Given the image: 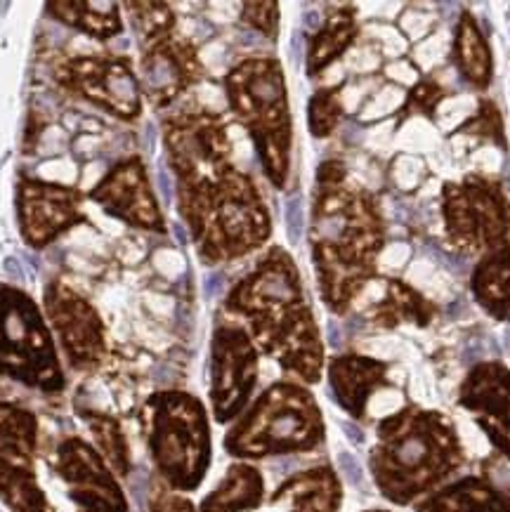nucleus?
Listing matches in <instances>:
<instances>
[{
  "instance_id": "obj_1",
  "label": "nucleus",
  "mask_w": 510,
  "mask_h": 512,
  "mask_svg": "<svg viewBox=\"0 0 510 512\" xmlns=\"http://www.w3.org/2000/svg\"><path fill=\"white\" fill-rule=\"evenodd\" d=\"M232 310L253 321L255 336L286 371L307 383L319 380L322 345L310 310L300 303L296 267L284 251H272L244 284L227 300Z\"/></svg>"
},
{
  "instance_id": "obj_2",
  "label": "nucleus",
  "mask_w": 510,
  "mask_h": 512,
  "mask_svg": "<svg viewBox=\"0 0 510 512\" xmlns=\"http://www.w3.org/2000/svg\"><path fill=\"white\" fill-rule=\"evenodd\" d=\"M180 210L206 260L251 251L267 234V215L251 182L239 173L180 175Z\"/></svg>"
},
{
  "instance_id": "obj_3",
  "label": "nucleus",
  "mask_w": 510,
  "mask_h": 512,
  "mask_svg": "<svg viewBox=\"0 0 510 512\" xmlns=\"http://www.w3.org/2000/svg\"><path fill=\"white\" fill-rule=\"evenodd\" d=\"M0 376L43 395L67 390L48 319L29 293L12 284H0Z\"/></svg>"
},
{
  "instance_id": "obj_4",
  "label": "nucleus",
  "mask_w": 510,
  "mask_h": 512,
  "mask_svg": "<svg viewBox=\"0 0 510 512\" xmlns=\"http://www.w3.org/2000/svg\"><path fill=\"white\" fill-rule=\"evenodd\" d=\"M147 444L168 487L192 491L211 463V432L204 406L185 392H156L145 404Z\"/></svg>"
},
{
  "instance_id": "obj_5",
  "label": "nucleus",
  "mask_w": 510,
  "mask_h": 512,
  "mask_svg": "<svg viewBox=\"0 0 510 512\" xmlns=\"http://www.w3.org/2000/svg\"><path fill=\"white\" fill-rule=\"evenodd\" d=\"M227 97L246 123L265 173L272 177L274 185H284L289 173L291 118L286 109L281 67L272 59L241 64L227 78Z\"/></svg>"
},
{
  "instance_id": "obj_6",
  "label": "nucleus",
  "mask_w": 510,
  "mask_h": 512,
  "mask_svg": "<svg viewBox=\"0 0 510 512\" xmlns=\"http://www.w3.org/2000/svg\"><path fill=\"white\" fill-rule=\"evenodd\" d=\"M322 437V416L310 392L291 383H277L227 435L225 446L232 456L263 458L312 449Z\"/></svg>"
},
{
  "instance_id": "obj_7",
  "label": "nucleus",
  "mask_w": 510,
  "mask_h": 512,
  "mask_svg": "<svg viewBox=\"0 0 510 512\" xmlns=\"http://www.w3.org/2000/svg\"><path fill=\"white\" fill-rule=\"evenodd\" d=\"M52 81L64 93L119 121L142 114V85L128 57L71 55L52 67Z\"/></svg>"
},
{
  "instance_id": "obj_8",
  "label": "nucleus",
  "mask_w": 510,
  "mask_h": 512,
  "mask_svg": "<svg viewBox=\"0 0 510 512\" xmlns=\"http://www.w3.org/2000/svg\"><path fill=\"white\" fill-rule=\"evenodd\" d=\"M43 314L67 364L78 373L97 371L107 359V326L97 307L64 279L43 288Z\"/></svg>"
},
{
  "instance_id": "obj_9",
  "label": "nucleus",
  "mask_w": 510,
  "mask_h": 512,
  "mask_svg": "<svg viewBox=\"0 0 510 512\" xmlns=\"http://www.w3.org/2000/svg\"><path fill=\"white\" fill-rule=\"evenodd\" d=\"M81 189L43 177L19 175L15 187V215L22 241L34 251H43L60 236L85 222Z\"/></svg>"
},
{
  "instance_id": "obj_10",
  "label": "nucleus",
  "mask_w": 510,
  "mask_h": 512,
  "mask_svg": "<svg viewBox=\"0 0 510 512\" xmlns=\"http://www.w3.org/2000/svg\"><path fill=\"white\" fill-rule=\"evenodd\" d=\"M52 468L81 512H130L116 472L85 439H62L52 456Z\"/></svg>"
},
{
  "instance_id": "obj_11",
  "label": "nucleus",
  "mask_w": 510,
  "mask_h": 512,
  "mask_svg": "<svg viewBox=\"0 0 510 512\" xmlns=\"http://www.w3.org/2000/svg\"><path fill=\"white\" fill-rule=\"evenodd\" d=\"M85 199L102 208L104 215L123 225L145 229V232H166L161 208L149 185V175L140 156H126L104 173Z\"/></svg>"
},
{
  "instance_id": "obj_12",
  "label": "nucleus",
  "mask_w": 510,
  "mask_h": 512,
  "mask_svg": "<svg viewBox=\"0 0 510 512\" xmlns=\"http://www.w3.org/2000/svg\"><path fill=\"white\" fill-rule=\"evenodd\" d=\"M36 449V413L0 399V501L10 510L41 487L36 477Z\"/></svg>"
},
{
  "instance_id": "obj_13",
  "label": "nucleus",
  "mask_w": 510,
  "mask_h": 512,
  "mask_svg": "<svg viewBox=\"0 0 510 512\" xmlns=\"http://www.w3.org/2000/svg\"><path fill=\"white\" fill-rule=\"evenodd\" d=\"M258 378V354L244 331L222 326L213 338L211 399L220 423L237 416L251 397Z\"/></svg>"
},
{
  "instance_id": "obj_14",
  "label": "nucleus",
  "mask_w": 510,
  "mask_h": 512,
  "mask_svg": "<svg viewBox=\"0 0 510 512\" xmlns=\"http://www.w3.org/2000/svg\"><path fill=\"white\" fill-rule=\"evenodd\" d=\"M192 76V52H189L187 45L170 41L166 36L142 45L140 85L142 93L156 107H163V104L173 100Z\"/></svg>"
},
{
  "instance_id": "obj_15",
  "label": "nucleus",
  "mask_w": 510,
  "mask_h": 512,
  "mask_svg": "<svg viewBox=\"0 0 510 512\" xmlns=\"http://www.w3.org/2000/svg\"><path fill=\"white\" fill-rule=\"evenodd\" d=\"M48 17L78 31V34L107 43L123 34L121 8L116 3H97V0H71V3H48Z\"/></svg>"
},
{
  "instance_id": "obj_16",
  "label": "nucleus",
  "mask_w": 510,
  "mask_h": 512,
  "mask_svg": "<svg viewBox=\"0 0 510 512\" xmlns=\"http://www.w3.org/2000/svg\"><path fill=\"white\" fill-rule=\"evenodd\" d=\"M473 411L487 416V430L501 449L510 454V378L501 369H487L473 383V395L463 397Z\"/></svg>"
},
{
  "instance_id": "obj_17",
  "label": "nucleus",
  "mask_w": 510,
  "mask_h": 512,
  "mask_svg": "<svg viewBox=\"0 0 510 512\" xmlns=\"http://www.w3.org/2000/svg\"><path fill=\"white\" fill-rule=\"evenodd\" d=\"M279 501L289 503V512H336L340 489L329 470H310L286 482L274 494V503Z\"/></svg>"
},
{
  "instance_id": "obj_18",
  "label": "nucleus",
  "mask_w": 510,
  "mask_h": 512,
  "mask_svg": "<svg viewBox=\"0 0 510 512\" xmlns=\"http://www.w3.org/2000/svg\"><path fill=\"white\" fill-rule=\"evenodd\" d=\"M263 501V477L251 465H232L227 477L201 503V512H251Z\"/></svg>"
},
{
  "instance_id": "obj_19",
  "label": "nucleus",
  "mask_w": 510,
  "mask_h": 512,
  "mask_svg": "<svg viewBox=\"0 0 510 512\" xmlns=\"http://www.w3.org/2000/svg\"><path fill=\"white\" fill-rule=\"evenodd\" d=\"M81 418L88 425L90 435H93L95 449L116 475L123 477L130 472V451L128 439L123 432L121 423L111 413L102 411H81Z\"/></svg>"
},
{
  "instance_id": "obj_20",
  "label": "nucleus",
  "mask_w": 510,
  "mask_h": 512,
  "mask_svg": "<svg viewBox=\"0 0 510 512\" xmlns=\"http://www.w3.org/2000/svg\"><path fill=\"white\" fill-rule=\"evenodd\" d=\"M371 364L359 359H336L331 364V387L338 402L352 416H362L366 392L371 387Z\"/></svg>"
},
{
  "instance_id": "obj_21",
  "label": "nucleus",
  "mask_w": 510,
  "mask_h": 512,
  "mask_svg": "<svg viewBox=\"0 0 510 512\" xmlns=\"http://www.w3.org/2000/svg\"><path fill=\"white\" fill-rule=\"evenodd\" d=\"M126 8L142 45L166 36L173 26V12L163 3H128Z\"/></svg>"
},
{
  "instance_id": "obj_22",
  "label": "nucleus",
  "mask_w": 510,
  "mask_h": 512,
  "mask_svg": "<svg viewBox=\"0 0 510 512\" xmlns=\"http://www.w3.org/2000/svg\"><path fill=\"white\" fill-rule=\"evenodd\" d=\"M348 38L350 29L348 24H343V19H333V22L326 24V29L317 36V41L310 50V74H315V71L326 67V64L338 55L340 48L348 43Z\"/></svg>"
},
{
  "instance_id": "obj_23",
  "label": "nucleus",
  "mask_w": 510,
  "mask_h": 512,
  "mask_svg": "<svg viewBox=\"0 0 510 512\" xmlns=\"http://www.w3.org/2000/svg\"><path fill=\"white\" fill-rule=\"evenodd\" d=\"M336 118H338V104L336 97L329 90H322L312 97L310 102V130L312 135L324 137L331 133V128L336 126Z\"/></svg>"
},
{
  "instance_id": "obj_24",
  "label": "nucleus",
  "mask_w": 510,
  "mask_h": 512,
  "mask_svg": "<svg viewBox=\"0 0 510 512\" xmlns=\"http://www.w3.org/2000/svg\"><path fill=\"white\" fill-rule=\"evenodd\" d=\"M428 461V439L411 435L404 437L400 444H397V463L407 465V468H416Z\"/></svg>"
},
{
  "instance_id": "obj_25",
  "label": "nucleus",
  "mask_w": 510,
  "mask_h": 512,
  "mask_svg": "<svg viewBox=\"0 0 510 512\" xmlns=\"http://www.w3.org/2000/svg\"><path fill=\"white\" fill-rule=\"evenodd\" d=\"M246 19L253 26H258L265 36H277V5L263 3V5H246Z\"/></svg>"
},
{
  "instance_id": "obj_26",
  "label": "nucleus",
  "mask_w": 510,
  "mask_h": 512,
  "mask_svg": "<svg viewBox=\"0 0 510 512\" xmlns=\"http://www.w3.org/2000/svg\"><path fill=\"white\" fill-rule=\"evenodd\" d=\"M152 512H194V505L187 498L170 494L166 489H154L152 501H149Z\"/></svg>"
},
{
  "instance_id": "obj_27",
  "label": "nucleus",
  "mask_w": 510,
  "mask_h": 512,
  "mask_svg": "<svg viewBox=\"0 0 510 512\" xmlns=\"http://www.w3.org/2000/svg\"><path fill=\"white\" fill-rule=\"evenodd\" d=\"M12 512H55L52 510V505L48 501V496H45V491L38 487L31 491L29 496H24L22 501H19Z\"/></svg>"
},
{
  "instance_id": "obj_28",
  "label": "nucleus",
  "mask_w": 510,
  "mask_h": 512,
  "mask_svg": "<svg viewBox=\"0 0 510 512\" xmlns=\"http://www.w3.org/2000/svg\"><path fill=\"white\" fill-rule=\"evenodd\" d=\"M286 220H289L291 239L298 241V236H300V206H298V201L289 203V208H286Z\"/></svg>"
},
{
  "instance_id": "obj_29",
  "label": "nucleus",
  "mask_w": 510,
  "mask_h": 512,
  "mask_svg": "<svg viewBox=\"0 0 510 512\" xmlns=\"http://www.w3.org/2000/svg\"><path fill=\"white\" fill-rule=\"evenodd\" d=\"M340 463H343V468H345V472H348V477L352 479V482L359 484V479H362V470L357 468L355 458L348 456V454H343V456H340Z\"/></svg>"
}]
</instances>
